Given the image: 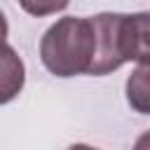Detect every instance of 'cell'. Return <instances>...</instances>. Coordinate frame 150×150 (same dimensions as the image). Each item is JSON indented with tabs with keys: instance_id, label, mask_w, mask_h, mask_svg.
Wrapping results in <instances>:
<instances>
[{
	"instance_id": "5",
	"label": "cell",
	"mask_w": 150,
	"mask_h": 150,
	"mask_svg": "<svg viewBox=\"0 0 150 150\" xmlns=\"http://www.w3.org/2000/svg\"><path fill=\"white\" fill-rule=\"evenodd\" d=\"M16 2L26 14L40 19V16H49V14L63 12L70 0H16Z\"/></svg>"
},
{
	"instance_id": "6",
	"label": "cell",
	"mask_w": 150,
	"mask_h": 150,
	"mask_svg": "<svg viewBox=\"0 0 150 150\" xmlns=\"http://www.w3.org/2000/svg\"><path fill=\"white\" fill-rule=\"evenodd\" d=\"M7 33H9V26H7V19H5V14H2V9H0V42H5Z\"/></svg>"
},
{
	"instance_id": "4",
	"label": "cell",
	"mask_w": 150,
	"mask_h": 150,
	"mask_svg": "<svg viewBox=\"0 0 150 150\" xmlns=\"http://www.w3.org/2000/svg\"><path fill=\"white\" fill-rule=\"evenodd\" d=\"M127 101L136 112L148 115V63H138L127 80Z\"/></svg>"
},
{
	"instance_id": "1",
	"label": "cell",
	"mask_w": 150,
	"mask_h": 150,
	"mask_svg": "<svg viewBox=\"0 0 150 150\" xmlns=\"http://www.w3.org/2000/svg\"><path fill=\"white\" fill-rule=\"evenodd\" d=\"M94 26V59L87 75H108L129 61L148 63V12H101L89 16Z\"/></svg>"
},
{
	"instance_id": "7",
	"label": "cell",
	"mask_w": 150,
	"mask_h": 150,
	"mask_svg": "<svg viewBox=\"0 0 150 150\" xmlns=\"http://www.w3.org/2000/svg\"><path fill=\"white\" fill-rule=\"evenodd\" d=\"M66 150H98V148H94V145H87V143H73V145H68Z\"/></svg>"
},
{
	"instance_id": "2",
	"label": "cell",
	"mask_w": 150,
	"mask_h": 150,
	"mask_svg": "<svg viewBox=\"0 0 150 150\" xmlns=\"http://www.w3.org/2000/svg\"><path fill=\"white\" fill-rule=\"evenodd\" d=\"M94 59V26L89 16H61L40 38V61L56 77L87 75Z\"/></svg>"
},
{
	"instance_id": "3",
	"label": "cell",
	"mask_w": 150,
	"mask_h": 150,
	"mask_svg": "<svg viewBox=\"0 0 150 150\" xmlns=\"http://www.w3.org/2000/svg\"><path fill=\"white\" fill-rule=\"evenodd\" d=\"M26 84V66L16 49L0 42V105L14 101Z\"/></svg>"
}]
</instances>
